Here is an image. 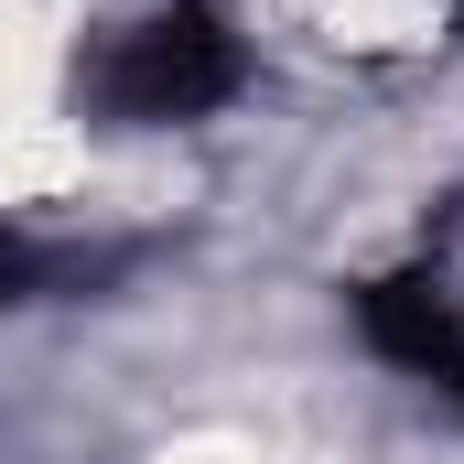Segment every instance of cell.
<instances>
[{
	"label": "cell",
	"mask_w": 464,
	"mask_h": 464,
	"mask_svg": "<svg viewBox=\"0 0 464 464\" xmlns=\"http://www.w3.org/2000/svg\"><path fill=\"white\" fill-rule=\"evenodd\" d=\"M237 76H248V54L206 0H151L76 65V98H87V119H119V130H173V119L227 109Z\"/></svg>",
	"instance_id": "6da1fadb"
},
{
	"label": "cell",
	"mask_w": 464,
	"mask_h": 464,
	"mask_svg": "<svg viewBox=\"0 0 464 464\" xmlns=\"http://www.w3.org/2000/svg\"><path fill=\"white\" fill-rule=\"evenodd\" d=\"M356 324H367V346L389 367H411V378H432V389L464 400V292L432 259L389 270V281H356Z\"/></svg>",
	"instance_id": "7a4b0ae2"
},
{
	"label": "cell",
	"mask_w": 464,
	"mask_h": 464,
	"mask_svg": "<svg viewBox=\"0 0 464 464\" xmlns=\"http://www.w3.org/2000/svg\"><path fill=\"white\" fill-rule=\"evenodd\" d=\"M44 281H54V248H33V237L0 217V314H11V303H33Z\"/></svg>",
	"instance_id": "3957f363"
},
{
	"label": "cell",
	"mask_w": 464,
	"mask_h": 464,
	"mask_svg": "<svg viewBox=\"0 0 464 464\" xmlns=\"http://www.w3.org/2000/svg\"><path fill=\"white\" fill-rule=\"evenodd\" d=\"M454 11H464V0H454Z\"/></svg>",
	"instance_id": "277c9868"
}]
</instances>
